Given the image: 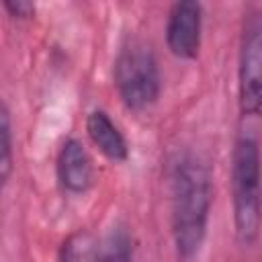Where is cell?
<instances>
[{
  "instance_id": "ba28073f",
  "label": "cell",
  "mask_w": 262,
  "mask_h": 262,
  "mask_svg": "<svg viewBox=\"0 0 262 262\" xmlns=\"http://www.w3.org/2000/svg\"><path fill=\"white\" fill-rule=\"evenodd\" d=\"M96 262H135L133 233L125 223H117L98 242Z\"/></svg>"
},
{
  "instance_id": "3957f363",
  "label": "cell",
  "mask_w": 262,
  "mask_h": 262,
  "mask_svg": "<svg viewBox=\"0 0 262 262\" xmlns=\"http://www.w3.org/2000/svg\"><path fill=\"white\" fill-rule=\"evenodd\" d=\"M113 84L129 111L151 108L162 92V72L154 45L143 39L125 41L113 63Z\"/></svg>"
},
{
  "instance_id": "9c48e42d",
  "label": "cell",
  "mask_w": 262,
  "mask_h": 262,
  "mask_svg": "<svg viewBox=\"0 0 262 262\" xmlns=\"http://www.w3.org/2000/svg\"><path fill=\"white\" fill-rule=\"evenodd\" d=\"M98 239L88 229H74L57 250V262H96Z\"/></svg>"
},
{
  "instance_id": "277c9868",
  "label": "cell",
  "mask_w": 262,
  "mask_h": 262,
  "mask_svg": "<svg viewBox=\"0 0 262 262\" xmlns=\"http://www.w3.org/2000/svg\"><path fill=\"white\" fill-rule=\"evenodd\" d=\"M237 104L242 117L256 119L262 106V12L250 8L242 20L237 51Z\"/></svg>"
},
{
  "instance_id": "30bf717a",
  "label": "cell",
  "mask_w": 262,
  "mask_h": 262,
  "mask_svg": "<svg viewBox=\"0 0 262 262\" xmlns=\"http://www.w3.org/2000/svg\"><path fill=\"white\" fill-rule=\"evenodd\" d=\"M14 172V131L12 113L6 100L0 96V192L6 188Z\"/></svg>"
},
{
  "instance_id": "5b68a950",
  "label": "cell",
  "mask_w": 262,
  "mask_h": 262,
  "mask_svg": "<svg viewBox=\"0 0 262 262\" xmlns=\"http://www.w3.org/2000/svg\"><path fill=\"white\" fill-rule=\"evenodd\" d=\"M166 47L178 59H196L203 43V4L196 0H178L166 16Z\"/></svg>"
},
{
  "instance_id": "7a4b0ae2",
  "label": "cell",
  "mask_w": 262,
  "mask_h": 262,
  "mask_svg": "<svg viewBox=\"0 0 262 262\" xmlns=\"http://www.w3.org/2000/svg\"><path fill=\"white\" fill-rule=\"evenodd\" d=\"M229 182L235 239L244 248H252L260 235V145L250 127L235 135Z\"/></svg>"
},
{
  "instance_id": "6da1fadb",
  "label": "cell",
  "mask_w": 262,
  "mask_h": 262,
  "mask_svg": "<svg viewBox=\"0 0 262 262\" xmlns=\"http://www.w3.org/2000/svg\"><path fill=\"white\" fill-rule=\"evenodd\" d=\"M170 227L176 256L192 262L203 252L213 207L209 164L192 149H178L168 162Z\"/></svg>"
},
{
  "instance_id": "52a82bcc",
  "label": "cell",
  "mask_w": 262,
  "mask_h": 262,
  "mask_svg": "<svg viewBox=\"0 0 262 262\" xmlns=\"http://www.w3.org/2000/svg\"><path fill=\"white\" fill-rule=\"evenodd\" d=\"M86 133L92 145L111 162L125 164L129 160V141L117 121L104 108H92L86 115Z\"/></svg>"
},
{
  "instance_id": "8992f818",
  "label": "cell",
  "mask_w": 262,
  "mask_h": 262,
  "mask_svg": "<svg viewBox=\"0 0 262 262\" xmlns=\"http://www.w3.org/2000/svg\"><path fill=\"white\" fill-rule=\"evenodd\" d=\"M55 178L63 192L80 196L86 194L94 184L92 158L78 137H68L55 156Z\"/></svg>"
},
{
  "instance_id": "8fae6325",
  "label": "cell",
  "mask_w": 262,
  "mask_h": 262,
  "mask_svg": "<svg viewBox=\"0 0 262 262\" xmlns=\"http://www.w3.org/2000/svg\"><path fill=\"white\" fill-rule=\"evenodd\" d=\"M2 8L14 20H29L35 16V10H37L35 2H29V0H4Z\"/></svg>"
}]
</instances>
